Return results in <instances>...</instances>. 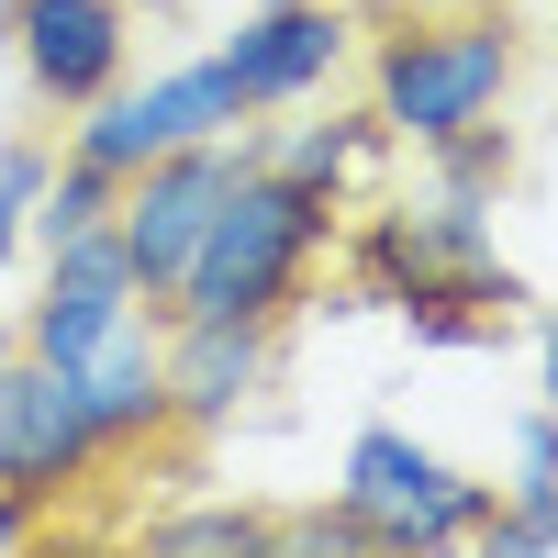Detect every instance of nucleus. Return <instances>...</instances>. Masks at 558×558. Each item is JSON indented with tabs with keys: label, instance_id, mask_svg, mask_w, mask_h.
<instances>
[{
	"label": "nucleus",
	"instance_id": "obj_1",
	"mask_svg": "<svg viewBox=\"0 0 558 558\" xmlns=\"http://www.w3.org/2000/svg\"><path fill=\"white\" fill-rule=\"evenodd\" d=\"M357 45H368V112H380L413 157L447 146L458 123L502 112V89L525 68V34H514L502 0H413V12L380 0V12L357 23Z\"/></svg>",
	"mask_w": 558,
	"mask_h": 558
},
{
	"label": "nucleus",
	"instance_id": "obj_7",
	"mask_svg": "<svg viewBox=\"0 0 558 558\" xmlns=\"http://www.w3.org/2000/svg\"><path fill=\"white\" fill-rule=\"evenodd\" d=\"M347 57H357V12L347 0H246V23L213 45V68L235 78L246 112H302Z\"/></svg>",
	"mask_w": 558,
	"mask_h": 558
},
{
	"label": "nucleus",
	"instance_id": "obj_10",
	"mask_svg": "<svg viewBox=\"0 0 558 558\" xmlns=\"http://www.w3.org/2000/svg\"><path fill=\"white\" fill-rule=\"evenodd\" d=\"M134 302H146V291H134V268H123L112 223H101V235H78V246H57V257H45V279H34V302H23V324H12V336H23V357L78 368V357L101 347Z\"/></svg>",
	"mask_w": 558,
	"mask_h": 558
},
{
	"label": "nucleus",
	"instance_id": "obj_17",
	"mask_svg": "<svg viewBox=\"0 0 558 558\" xmlns=\"http://www.w3.org/2000/svg\"><path fill=\"white\" fill-rule=\"evenodd\" d=\"M470 547H492V558H536V547H558V481H514V492H492V514H481Z\"/></svg>",
	"mask_w": 558,
	"mask_h": 558
},
{
	"label": "nucleus",
	"instance_id": "obj_9",
	"mask_svg": "<svg viewBox=\"0 0 558 558\" xmlns=\"http://www.w3.org/2000/svg\"><path fill=\"white\" fill-rule=\"evenodd\" d=\"M78 402H89V425H101L112 470H123V458L179 447V413H168V313L157 302H134L112 336L78 357Z\"/></svg>",
	"mask_w": 558,
	"mask_h": 558
},
{
	"label": "nucleus",
	"instance_id": "obj_18",
	"mask_svg": "<svg viewBox=\"0 0 558 558\" xmlns=\"http://www.w3.org/2000/svg\"><path fill=\"white\" fill-rule=\"evenodd\" d=\"M279 547H368L357 502H313V514H279Z\"/></svg>",
	"mask_w": 558,
	"mask_h": 558
},
{
	"label": "nucleus",
	"instance_id": "obj_25",
	"mask_svg": "<svg viewBox=\"0 0 558 558\" xmlns=\"http://www.w3.org/2000/svg\"><path fill=\"white\" fill-rule=\"evenodd\" d=\"M547 413H558V402H547Z\"/></svg>",
	"mask_w": 558,
	"mask_h": 558
},
{
	"label": "nucleus",
	"instance_id": "obj_15",
	"mask_svg": "<svg viewBox=\"0 0 558 558\" xmlns=\"http://www.w3.org/2000/svg\"><path fill=\"white\" fill-rule=\"evenodd\" d=\"M514 168H525V146H514V123H458L447 146H425V191H447V202H502L514 191Z\"/></svg>",
	"mask_w": 558,
	"mask_h": 558
},
{
	"label": "nucleus",
	"instance_id": "obj_20",
	"mask_svg": "<svg viewBox=\"0 0 558 558\" xmlns=\"http://www.w3.org/2000/svg\"><path fill=\"white\" fill-rule=\"evenodd\" d=\"M45 536V514H34V502H12V492H0V547H34Z\"/></svg>",
	"mask_w": 558,
	"mask_h": 558
},
{
	"label": "nucleus",
	"instance_id": "obj_13",
	"mask_svg": "<svg viewBox=\"0 0 558 558\" xmlns=\"http://www.w3.org/2000/svg\"><path fill=\"white\" fill-rule=\"evenodd\" d=\"M391 146H402V134H391L380 112H324V123L268 134V168H279V179H313V191H336V202H357L368 179L391 168Z\"/></svg>",
	"mask_w": 558,
	"mask_h": 558
},
{
	"label": "nucleus",
	"instance_id": "obj_24",
	"mask_svg": "<svg viewBox=\"0 0 558 558\" xmlns=\"http://www.w3.org/2000/svg\"><path fill=\"white\" fill-rule=\"evenodd\" d=\"M0 23H12V0H0Z\"/></svg>",
	"mask_w": 558,
	"mask_h": 558
},
{
	"label": "nucleus",
	"instance_id": "obj_16",
	"mask_svg": "<svg viewBox=\"0 0 558 558\" xmlns=\"http://www.w3.org/2000/svg\"><path fill=\"white\" fill-rule=\"evenodd\" d=\"M146 547H279V514L257 502H202V514H146Z\"/></svg>",
	"mask_w": 558,
	"mask_h": 558
},
{
	"label": "nucleus",
	"instance_id": "obj_5",
	"mask_svg": "<svg viewBox=\"0 0 558 558\" xmlns=\"http://www.w3.org/2000/svg\"><path fill=\"white\" fill-rule=\"evenodd\" d=\"M101 470L112 458H101V425H89V402H78V368L12 347V368H0V492L34 502L45 536H57V502L89 492Z\"/></svg>",
	"mask_w": 558,
	"mask_h": 558
},
{
	"label": "nucleus",
	"instance_id": "obj_22",
	"mask_svg": "<svg viewBox=\"0 0 558 558\" xmlns=\"http://www.w3.org/2000/svg\"><path fill=\"white\" fill-rule=\"evenodd\" d=\"M536 391H547V402H558V313H547V324H536Z\"/></svg>",
	"mask_w": 558,
	"mask_h": 558
},
{
	"label": "nucleus",
	"instance_id": "obj_23",
	"mask_svg": "<svg viewBox=\"0 0 558 558\" xmlns=\"http://www.w3.org/2000/svg\"><path fill=\"white\" fill-rule=\"evenodd\" d=\"M12 347H23V336H12V324H0V368H12Z\"/></svg>",
	"mask_w": 558,
	"mask_h": 558
},
{
	"label": "nucleus",
	"instance_id": "obj_8",
	"mask_svg": "<svg viewBox=\"0 0 558 558\" xmlns=\"http://www.w3.org/2000/svg\"><path fill=\"white\" fill-rule=\"evenodd\" d=\"M0 34L23 45V78L45 112H89L134 68V0H12Z\"/></svg>",
	"mask_w": 558,
	"mask_h": 558
},
{
	"label": "nucleus",
	"instance_id": "obj_21",
	"mask_svg": "<svg viewBox=\"0 0 558 558\" xmlns=\"http://www.w3.org/2000/svg\"><path fill=\"white\" fill-rule=\"evenodd\" d=\"M23 223H34V202H12V191H0V268L23 257Z\"/></svg>",
	"mask_w": 558,
	"mask_h": 558
},
{
	"label": "nucleus",
	"instance_id": "obj_2",
	"mask_svg": "<svg viewBox=\"0 0 558 558\" xmlns=\"http://www.w3.org/2000/svg\"><path fill=\"white\" fill-rule=\"evenodd\" d=\"M336 235H347L336 191L279 179V168H246L235 191H223L191 279L168 291V313H191V324H291L313 302V268L336 257Z\"/></svg>",
	"mask_w": 558,
	"mask_h": 558
},
{
	"label": "nucleus",
	"instance_id": "obj_4",
	"mask_svg": "<svg viewBox=\"0 0 558 558\" xmlns=\"http://www.w3.org/2000/svg\"><path fill=\"white\" fill-rule=\"evenodd\" d=\"M336 502H357V525H368V547H380V558H425V547H470V536H481L492 481L447 470V458L413 447L402 425H368V436L347 447Z\"/></svg>",
	"mask_w": 558,
	"mask_h": 558
},
{
	"label": "nucleus",
	"instance_id": "obj_3",
	"mask_svg": "<svg viewBox=\"0 0 558 558\" xmlns=\"http://www.w3.org/2000/svg\"><path fill=\"white\" fill-rule=\"evenodd\" d=\"M246 168H268L257 112H246L235 134L168 146V157H146V168L123 179V202H112V246H123L134 291H146L157 313H168V291H179V279H191V257H202V235H213V213H223V191H235Z\"/></svg>",
	"mask_w": 558,
	"mask_h": 558
},
{
	"label": "nucleus",
	"instance_id": "obj_19",
	"mask_svg": "<svg viewBox=\"0 0 558 558\" xmlns=\"http://www.w3.org/2000/svg\"><path fill=\"white\" fill-rule=\"evenodd\" d=\"M514 481H558V413H547V402L514 425Z\"/></svg>",
	"mask_w": 558,
	"mask_h": 558
},
{
	"label": "nucleus",
	"instance_id": "obj_6",
	"mask_svg": "<svg viewBox=\"0 0 558 558\" xmlns=\"http://www.w3.org/2000/svg\"><path fill=\"white\" fill-rule=\"evenodd\" d=\"M235 123H246L235 78H223L213 57H191V68H157L146 89H134V78H112L89 112H68V157H89V168L134 179L146 157H168V146H202V134H235Z\"/></svg>",
	"mask_w": 558,
	"mask_h": 558
},
{
	"label": "nucleus",
	"instance_id": "obj_12",
	"mask_svg": "<svg viewBox=\"0 0 558 558\" xmlns=\"http://www.w3.org/2000/svg\"><path fill=\"white\" fill-rule=\"evenodd\" d=\"M402 324H413V347H502L525 324V279L502 268V257L447 268V279H425V291L402 302Z\"/></svg>",
	"mask_w": 558,
	"mask_h": 558
},
{
	"label": "nucleus",
	"instance_id": "obj_14",
	"mask_svg": "<svg viewBox=\"0 0 558 558\" xmlns=\"http://www.w3.org/2000/svg\"><path fill=\"white\" fill-rule=\"evenodd\" d=\"M112 202H123V179L57 146V179L34 191V223H23V246H34V257H57V246H78V235H101V223H112Z\"/></svg>",
	"mask_w": 558,
	"mask_h": 558
},
{
	"label": "nucleus",
	"instance_id": "obj_11",
	"mask_svg": "<svg viewBox=\"0 0 558 558\" xmlns=\"http://www.w3.org/2000/svg\"><path fill=\"white\" fill-rule=\"evenodd\" d=\"M268 368H279V324H191V313H168V413H179V436H223L268 391Z\"/></svg>",
	"mask_w": 558,
	"mask_h": 558
}]
</instances>
